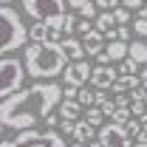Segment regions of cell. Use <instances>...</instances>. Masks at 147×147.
I'll use <instances>...</instances> for the list:
<instances>
[{
	"instance_id": "obj_21",
	"label": "cell",
	"mask_w": 147,
	"mask_h": 147,
	"mask_svg": "<svg viewBox=\"0 0 147 147\" xmlns=\"http://www.w3.org/2000/svg\"><path fill=\"white\" fill-rule=\"evenodd\" d=\"M139 71V62L133 59V57H125L122 62H119V74H136Z\"/></svg>"
},
{
	"instance_id": "obj_28",
	"label": "cell",
	"mask_w": 147,
	"mask_h": 147,
	"mask_svg": "<svg viewBox=\"0 0 147 147\" xmlns=\"http://www.w3.org/2000/svg\"><path fill=\"white\" fill-rule=\"evenodd\" d=\"M62 99H79V88L76 85H65L62 88Z\"/></svg>"
},
{
	"instance_id": "obj_14",
	"label": "cell",
	"mask_w": 147,
	"mask_h": 147,
	"mask_svg": "<svg viewBox=\"0 0 147 147\" xmlns=\"http://www.w3.org/2000/svg\"><path fill=\"white\" fill-rule=\"evenodd\" d=\"M96 136H99V130L93 127L91 122H85V119L76 122V130H74V139H76V142L85 144V142H91V139H96Z\"/></svg>"
},
{
	"instance_id": "obj_22",
	"label": "cell",
	"mask_w": 147,
	"mask_h": 147,
	"mask_svg": "<svg viewBox=\"0 0 147 147\" xmlns=\"http://www.w3.org/2000/svg\"><path fill=\"white\" fill-rule=\"evenodd\" d=\"M113 14H116V23H119V26H127V23H130V9H127V6H116Z\"/></svg>"
},
{
	"instance_id": "obj_7",
	"label": "cell",
	"mask_w": 147,
	"mask_h": 147,
	"mask_svg": "<svg viewBox=\"0 0 147 147\" xmlns=\"http://www.w3.org/2000/svg\"><path fill=\"white\" fill-rule=\"evenodd\" d=\"M99 142H102V147H130L133 144V139L125 130V125H116V122L99 127Z\"/></svg>"
},
{
	"instance_id": "obj_5",
	"label": "cell",
	"mask_w": 147,
	"mask_h": 147,
	"mask_svg": "<svg viewBox=\"0 0 147 147\" xmlns=\"http://www.w3.org/2000/svg\"><path fill=\"white\" fill-rule=\"evenodd\" d=\"M26 74H28L26 62L3 54V59H0V99H9L11 93H17L20 88H23Z\"/></svg>"
},
{
	"instance_id": "obj_13",
	"label": "cell",
	"mask_w": 147,
	"mask_h": 147,
	"mask_svg": "<svg viewBox=\"0 0 147 147\" xmlns=\"http://www.w3.org/2000/svg\"><path fill=\"white\" fill-rule=\"evenodd\" d=\"M105 51L110 54V59H113V62H122V59L130 54V42H125V40H108Z\"/></svg>"
},
{
	"instance_id": "obj_33",
	"label": "cell",
	"mask_w": 147,
	"mask_h": 147,
	"mask_svg": "<svg viewBox=\"0 0 147 147\" xmlns=\"http://www.w3.org/2000/svg\"><path fill=\"white\" fill-rule=\"evenodd\" d=\"M116 105H119V108H130V99L125 93H116Z\"/></svg>"
},
{
	"instance_id": "obj_31",
	"label": "cell",
	"mask_w": 147,
	"mask_h": 147,
	"mask_svg": "<svg viewBox=\"0 0 147 147\" xmlns=\"http://www.w3.org/2000/svg\"><path fill=\"white\" fill-rule=\"evenodd\" d=\"M147 0H122V6H127L130 11H133V9H136V11H139V9H142V6H144Z\"/></svg>"
},
{
	"instance_id": "obj_8",
	"label": "cell",
	"mask_w": 147,
	"mask_h": 147,
	"mask_svg": "<svg viewBox=\"0 0 147 147\" xmlns=\"http://www.w3.org/2000/svg\"><path fill=\"white\" fill-rule=\"evenodd\" d=\"M65 85H76V88H82V85H88L93 76V68L88 59H76V62H68L65 65Z\"/></svg>"
},
{
	"instance_id": "obj_9",
	"label": "cell",
	"mask_w": 147,
	"mask_h": 147,
	"mask_svg": "<svg viewBox=\"0 0 147 147\" xmlns=\"http://www.w3.org/2000/svg\"><path fill=\"white\" fill-rule=\"evenodd\" d=\"M116 79H119V71H113V62L110 65H96L93 68V76H91V85L96 91H110Z\"/></svg>"
},
{
	"instance_id": "obj_12",
	"label": "cell",
	"mask_w": 147,
	"mask_h": 147,
	"mask_svg": "<svg viewBox=\"0 0 147 147\" xmlns=\"http://www.w3.org/2000/svg\"><path fill=\"white\" fill-rule=\"evenodd\" d=\"M62 48H65V54H68V59L71 62H76V59H85V45H82V40H76V37H65L62 40Z\"/></svg>"
},
{
	"instance_id": "obj_29",
	"label": "cell",
	"mask_w": 147,
	"mask_h": 147,
	"mask_svg": "<svg viewBox=\"0 0 147 147\" xmlns=\"http://www.w3.org/2000/svg\"><path fill=\"white\" fill-rule=\"evenodd\" d=\"M93 28H96V26H93L88 17H82V20H79V26H76V31H82V34H88V31H93Z\"/></svg>"
},
{
	"instance_id": "obj_16",
	"label": "cell",
	"mask_w": 147,
	"mask_h": 147,
	"mask_svg": "<svg viewBox=\"0 0 147 147\" xmlns=\"http://www.w3.org/2000/svg\"><path fill=\"white\" fill-rule=\"evenodd\" d=\"M93 26L102 31V34H108V31H113L119 23H116V14L113 11H102V14H96V20H93Z\"/></svg>"
},
{
	"instance_id": "obj_34",
	"label": "cell",
	"mask_w": 147,
	"mask_h": 147,
	"mask_svg": "<svg viewBox=\"0 0 147 147\" xmlns=\"http://www.w3.org/2000/svg\"><path fill=\"white\" fill-rule=\"evenodd\" d=\"M85 3H91V0H68V6H71L74 11H79V9H82Z\"/></svg>"
},
{
	"instance_id": "obj_3",
	"label": "cell",
	"mask_w": 147,
	"mask_h": 147,
	"mask_svg": "<svg viewBox=\"0 0 147 147\" xmlns=\"http://www.w3.org/2000/svg\"><path fill=\"white\" fill-rule=\"evenodd\" d=\"M0 20H3V40H0V54H11L23 48L28 40H31V31L26 28V23L20 20V11L11 9V6H3L0 9Z\"/></svg>"
},
{
	"instance_id": "obj_6",
	"label": "cell",
	"mask_w": 147,
	"mask_h": 147,
	"mask_svg": "<svg viewBox=\"0 0 147 147\" xmlns=\"http://www.w3.org/2000/svg\"><path fill=\"white\" fill-rule=\"evenodd\" d=\"M23 11L34 20H48L65 14V0H23Z\"/></svg>"
},
{
	"instance_id": "obj_40",
	"label": "cell",
	"mask_w": 147,
	"mask_h": 147,
	"mask_svg": "<svg viewBox=\"0 0 147 147\" xmlns=\"http://www.w3.org/2000/svg\"><path fill=\"white\" fill-rule=\"evenodd\" d=\"M71 147H85V144H82V142H76V144H71Z\"/></svg>"
},
{
	"instance_id": "obj_2",
	"label": "cell",
	"mask_w": 147,
	"mask_h": 147,
	"mask_svg": "<svg viewBox=\"0 0 147 147\" xmlns=\"http://www.w3.org/2000/svg\"><path fill=\"white\" fill-rule=\"evenodd\" d=\"M26 68L31 76L37 79H54L57 74L65 71V65L71 62L62 42H51V40H42V42H31L26 48V57H23Z\"/></svg>"
},
{
	"instance_id": "obj_26",
	"label": "cell",
	"mask_w": 147,
	"mask_h": 147,
	"mask_svg": "<svg viewBox=\"0 0 147 147\" xmlns=\"http://www.w3.org/2000/svg\"><path fill=\"white\" fill-rule=\"evenodd\" d=\"M133 31L139 37H147V17H136V23H133Z\"/></svg>"
},
{
	"instance_id": "obj_36",
	"label": "cell",
	"mask_w": 147,
	"mask_h": 147,
	"mask_svg": "<svg viewBox=\"0 0 147 147\" xmlns=\"http://www.w3.org/2000/svg\"><path fill=\"white\" fill-rule=\"evenodd\" d=\"M85 147H102V142H99V136H96V139H91V142H85Z\"/></svg>"
},
{
	"instance_id": "obj_41",
	"label": "cell",
	"mask_w": 147,
	"mask_h": 147,
	"mask_svg": "<svg viewBox=\"0 0 147 147\" xmlns=\"http://www.w3.org/2000/svg\"><path fill=\"white\" fill-rule=\"evenodd\" d=\"M0 3H3V6H9V3H11V0H0Z\"/></svg>"
},
{
	"instance_id": "obj_19",
	"label": "cell",
	"mask_w": 147,
	"mask_h": 147,
	"mask_svg": "<svg viewBox=\"0 0 147 147\" xmlns=\"http://www.w3.org/2000/svg\"><path fill=\"white\" fill-rule=\"evenodd\" d=\"M28 31H31V40H34V42L48 40V26H45V20H34V26H28Z\"/></svg>"
},
{
	"instance_id": "obj_10",
	"label": "cell",
	"mask_w": 147,
	"mask_h": 147,
	"mask_svg": "<svg viewBox=\"0 0 147 147\" xmlns=\"http://www.w3.org/2000/svg\"><path fill=\"white\" fill-rule=\"evenodd\" d=\"M105 40H108V37L102 34L99 28H93V31H88V34H82L85 54H88V57H99L102 51H105Z\"/></svg>"
},
{
	"instance_id": "obj_15",
	"label": "cell",
	"mask_w": 147,
	"mask_h": 147,
	"mask_svg": "<svg viewBox=\"0 0 147 147\" xmlns=\"http://www.w3.org/2000/svg\"><path fill=\"white\" fill-rule=\"evenodd\" d=\"M82 108H85V105H82L79 99H62V102H59V116H62V119H76V116L82 113Z\"/></svg>"
},
{
	"instance_id": "obj_4",
	"label": "cell",
	"mask_w": 147,
	"mask_h": 147,
	"mask_svg": "<svg viewBox=\"0 0 147 147\" xmlns=\"http://www.w3.org/2000/svg\"><path fill=\"white\" fill-rule=\"evenodd\" d=\"M0 147H65V139L54 127H48L45 133L37 127H28V130H17L14 139L6 136Z\"/></svg>"
},
{
	"instance_id": "obj_35",
	"label": "cell",
	"mask_w": 147,
	"mask_h": 147,
	"mask_svg": "<svg viewBox=\"0 0 147 147\" xmlns=\"http://www.w3.org/2000/svg\"><path fill=\"white\" fill-rule=\"evenodd\" d=\"M136 147H147V133H144V130H142V136L136 139Z\"/></svg>"
},
{
	"instance_id": "obj_1",
	"label": "cell",
	"mask_w": 147,
	"mask_h": 147,
	"mask_svg": "<svg viewBox=\"0 0 147 147\" xmlns=\"http://www.w3.org/2000/svg\"><path fill=\"white\" fill-rule=\"evenodd\" d=\"M59 102H62V88L57 85V82H37L31 88H20L17 93H11L9 99H3L0 102V119H9V116H14V113H31V116H51L54 108H59Z\"/></svg>"
},
{
	"instance_id": "obj_25",
	"label": "cell",
	"mask_w": 147,
	"mask_h": 147,
	"mask_svg": "<svg viewBox=\"0 0 147 147\" xmlns=\"http://www.w3.org/2000/svg\"><path fill=\"white\" fill-rule=\"evenodd\" d=\"M79 14H82V17H88V20H96V3H85V6H82V9H79Z\"/></svg>"
},
{
	"instance_id": "obj_17",
	"label": "cell",
	"mask_w": 147,
	"mask_h": 147,
	"mask_svg": "<svg viewBox=\"0 0 147 147\" xmlns=\"http://www.w3.org/2000/svg\"><path fill=\"white\" fill-rule=\"evenodd\" d=\"M127 57H133L139 65H144V62H147V42H144V40H133V42H130V54Z\"/></svg>"
},
{
	"instance_id": "obj_20",
	"label": "cell",
	"mask_w": 147,
	"mask_h": 147,
	"mask_svg": "<svg viewBox=\"0 0 147 147\" xmlns=\"http://www.w3.org/2000/svg\"><path fill=\"white\" fill-rule=\"evenodd\" d=\"M130 119H133V110L130 108H119L113 116H110V122H116V125H127Z\"/></svg>"
},
{
	"instance_id": "obj_11",
	"label": "cell",
	"mask_w": 147,
	"mask_h": 147,
	"mask_svg": "<svg viewBox=\"0 0 147 147\" xmlns=\"http://www.w3.org/2000/svg\"><path fill=\"white\" fill-rule=\"evenodd\" d=\"M136 88H142V79L136 76V74H119V79L113 82V93H127V91H136Z\"/></svg>"
},
{
	"instance_id": "obj_27",
	"label": "cell",
	"mask_w": 147,
	"mask_h": 147,
	"mask_svg": "<svg viewBox=\"0 0 147 147\" xmlns=\"http://www.w3.org/2000/svg\"><path fill=\"white\" fill-rule=\"evenodd\" d=\"M59 130L68 133V136H74V130H76V119H62V122H59Z\"/></svg>"
},
{
	"instance_id": "obj_32",
	"label": "cell",
	"mask_w": 147,
	"mask_h": 147,
	"mask_svg": "<svg viewBox=\"0 0 147 147\" xmlns=\"http://www.w3.org/2000/svg\"><path fill=\"white\" fill-rule=\"evenodd\" d=\"M59 122H62V116H59V113H51V116H45V125H48V127H57V125H59Z\"/></svg>"
},
{
	"instance_id": "obj_38",
	"label": "cell",
	"mask_w": 147,
	"mask_h": 147,
	"mask_svg": "<svg viewBox=\"0 0 147 147\" xmlns=\"http://www.w3.org/2000/svg\"><path fill=\"white\" fill-rule=\"evenodd\" d=\"M139 17H147V6H142V9H139Z\"/></svg>"
},
{
	"instance_id": "obj_24",
	"label": "cell",
	"mask_w": 147,
	"mask_h": 147,
	"mask_svg": "<svg viewBox=\"0 0 147 147\" xmlns=\"http://www.w3.org/2000/svg\"><path fill=\"white\" fill-rule=\"evenodd\" d=\"M79 102H82L85 108H91V105H96V93L88 91V88H82V91H79Z\"/></svg>"
},
{
	"instance_id": "obj_39",
	"label": "cell",
	"mask_w": 147,
	"mask_h": 147,
	"mask_svg": "<svg viewBox=\"0 0 147 147\" xmlns=\"http://www.w3.org/2000/svg\"><path fill=\"white\" fill-rule=\"evenodd\" d=\"M142 130H144V133H147V119H142Z\"/></svg>"
},
{
	"instance_id": "obj_37",
	"label": "cell",
	"mask_w": 147,
	"mask_h": 147,
	"mask_svg": "<svg viewBox=\"0 0 147 147\" xmlns=\"http://www.w3.org/2000/svg\"><path fill=\"white\" fill-rule=\"evenodd\" d=\"M139 79H142V88H147V71H142V74H139Z\"/></svg>"
},
{
	"instance_id": "obj_18",
	"label": "cell",
	"mask_w": 147,
	"mask_h": 147,
	"mask_svg": "<svg viewBox=\"0 0 147 147\" xmlns=\"http://www.w3.org/2000/svg\"><path fill=\"white\" fill-rule=\"evenodd\" d=\"M85 122H91L93 127H102V122H105V110L99 108V105H91V108L85 110V116H82Z\"/></svg>"
},
{
	"instance_id": "obj_23",
	"label": "cell",
	"mask_w": 147,
	"mask_h": 147,
	"mask_svg": "<svg viewBox=\"0 0 147 147\" xmlns=\"http://www.w3.org/2000/svg\"><path fill=\"white\" fill-rule=\"evenodd\" d=\"M125 130L130 133V139H139V136H142V119H136V116H133L127 125H125Z\"/></svg>"
},
{
	"instance_id": "obj_30",
	"label": "cell",
	"mask_w": 147,
	"mask_h": 147,
	"mask_svg": "<svg viewBox=\"0 0 147 147\" xmlns=\"http://www.w3.org/2000/svg\"><path fill=\"white\" fill-rule=\"evenodd\" d=\"M116 40H125V42L130 40V28L127 26H116Z\"/></svg>"
}]
</instances>
